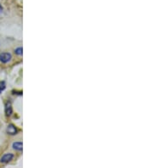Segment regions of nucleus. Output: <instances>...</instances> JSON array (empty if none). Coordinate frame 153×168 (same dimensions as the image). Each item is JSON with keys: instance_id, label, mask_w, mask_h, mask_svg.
Masks as SVG:
<instances>
[{"instance_id": "nucleus-1", "label": "nucleus", "mask_w": 153, "mask_h": 168, "mask_svg": "<svg viewBox=\"0 0 153 168\" xmlns=\"http://www.w3.org/2000/svg\"><path fill=\"white\" fill-rule=\"evenodd\" d=\"M12 59V55L10 53L8 52H3L2 54H0V62L3 64H7L9 63Z\"/></svg>"}, {"instance_id": "nucleus-2", "label": "nucleus", "mask_w": 153, "mask_h": 168, "mask_svg": "<svg viewBox=\"0 0 153 168\" xmlns=\"http://www.w3.org/2000/svg\"><path fill=\"white\" fill-rule=\"evenodd\" d=\"M13 158H14V155H13L12 153H7V154H4V155L1 157L0 162H1L2 164H7V163H9L10 161H12Z\"/></svg>"}, {"instance_id": "nucleus-3", "label": "nucleus", "mask_w": 153, "mask_h": 168, "mask_svg": "<svg viewBox=\"0 0 153 168\" xmlns=\"http://www.w3.org/2000/svg\"><path fill=\"white\" fill-rule=\"evenodd\" d=\"M13 113V109H12V105L10 102H7L5 104V114L7 116H10Z\"/></svg>"}, {"instance_id": "nucleus-4", "label": "nucleus", "mask_w": 153, "mask_h": 168, "mask_svg": "<svg viewBox=\"0 0 153 168\" xmlns=\"http://www.w3.org/2000/svg\"><path fill=\"white\" fill-rule=\"evenodd\" d=\"M7 133L10 135H15L17 133V129L13 124H9L7 127Z\"/></svg>"}, {"instance_id": "nucleus-5", "label": "nucleus", "mask_w": 153, "mask_h": 168, "mask_svg": "<svg viewBox=\"0 0 153 168\" xmlns=\"http://www.w3.org/2000/svg\"><path fill=\"white\" fill-rule=\"evenodd\" d=\"M13 149L18 151H21L22 150V143L21 142H15L13 143Z\"/></svg>"}, {"instance_id": "nucleus-6", "label": "nucleus", "mask_w": 153, "mask_h": 168, "mask_svg": "<svg viewBox=\"0 0 153 168\" xmlns=\"http://www.w3.org/2000/svg\"><path fill=\"white\" fill-rule=\"evenodd\" d=\"M15 54H16L17 55H22V48L21 47H18L17 48H15Z\"/></svg>"}, {"instance_id": "nucleus-7", "label": "nucleus", "mask_w": 153, "mask_h": 168, "mask_svg": "<svg viewBox=\"0 0 153 168\" xmlns=\"http://www.w3.org/2000/svg\"><path fill=\"white\" fill-rule=\"evenodd\" d=\"M5 88V82L3 81V82H0V91H3L4 90Z\"/></svg>"}, {"instance_id": "nucleus-8", "label": "nucleus", "mask_w": 153, "mask_h": 168, "mask_svg": "<svg viewBox=\"0 0 153 168\" xmlns=\"http://www.w3.org/2000/svg\"><path fill=\"white\" fill-rule=\"evenodd\" d=\"M3 12V7H2V5L0 4V13H2Z\"/></svg>"}, {"instance_id": "nucleus-9", "label": "nucleus", "mask_w": 153, "mask_h": 168, "mask_svg": "<svg viewBox=\"0 0 153 168\" xmlns=\"http://www.w3.org/2000/svg\"><path fill=\"white\" fill-rule=\"evenodd\" d=\"M1 92H2V91H0V94H1Z\"/></svg>"}]
</instances>
